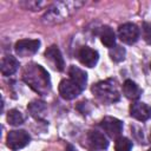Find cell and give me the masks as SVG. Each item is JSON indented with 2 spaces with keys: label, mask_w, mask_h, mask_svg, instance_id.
<instances>
[{
  "label": "cell",
  "mask_w": 151,
  "mask_h": 151,
  "mask_svg": "<svg viewBox=\"0 0 151 151\" xmlns=\"http://www.w3.org/2000/svg\"><path fill=\"white\" fill-rule=\"evenodd\" d=\"M29 139H31V137L26 131L13 130V131L8 132L7 138H6V144L11 150L17 151L19 149L25 147L29 143Z\"/></svg>",
  "instance_id": "3"
},
{
  "label": "cell",
  "mask_w": 151,
  "mask_h": 151,
  "mask_svg": "<svg viewBox=\"0 0 151 151\" xmlns=\"http://www.w3.org/2000/svg\"><path fill=\"white\" fill-rule=\"evenodd\" d=\"M118 37L123 42L127 45H132L139 38V28L131 22L123 24L118 28Z\"/></svg>",
  "instance_id": "4"
},
{
  "label": "cell",
  "mask_w": 151,
  "mask_h": 151,
  "mask_svg": "<svg viewBox=\"0 0 151 151\" xmlns=\"http://www.w3.org/2000/svg\"><path fill=\"white\" fill-rule=\"evenodd\" d=\"M100 126L111 138H117L123 130V123L113 117H105L100 122Z\"/></svg>",
  "instance_id": "6"
},
{
  "label": "cell",
  "mask_w": 151,
  "mask_h": 151,
  "mask_svg": "<svg viewBox=\"0 0 151 151\" xmlns=\"http://www.w3.org/2000/svg\"><path fill=\"white\" fill-rule=\"evenodd\" d=\"M125 53H126L125 48L122 47V46H114V47L110 48V58L116 63H119V61L124 60Z\"/></svg>",
  "instance_id": "19"
},
{
  "label": "cell",
  "mask_w": 151,
  "mask_h": 151,
  "mask_svg": "<svg viewBox=\"0 0 151 151\" xmlns=\"http://www.w3.org/2000/svg\"><path fill=\"white\" fill-rule=\"evenodd\" d=\"M142 32H143V39L145 40V42L151 45V24L144 22L142 26Z\"/></svg>",
  "instance_id": "20"
},
{
  "label": "cell",
  "mask_w": 151,
  "mask_h": 151,
  "mask_svg": "<svg viewBox=\"0 0 151 151\" xmlns=\"http://www.w3.org/2000/svg\"><path fill=\"white\" fill-rule=\"evenodd\" d=\"M18 67H19V63H18V60L14 57H12V55H5L1 59L0 70H1L2 76H5V77L12 76L13 73L17 72Z\"/></svg>",
  "instance_id": "12"
},
{
  "label": "cell",
  "mask_w": 151,
  "mask_h": 151,
  "mask_svg": "<svg viewBox=\"0 0 151 151\" xmlns=\"http://www.w3.org/2000/svg\"><path fill=\"white\" fill-rule=\"evenodd\" d=\"M24 120H25V118H24L22 113L18 110H11L7 113V122H8V124H11L13 126L21 125L24 123Z\"/></svg>",
  "instance_id": "17"
},
{
  "label": "cell",
  "mask_w": 151,
  "mask_h": 151,
  "mask_svg": "<svg viewBox=\"0 0 151 151\" xmlns=\"http://www.w3.org/2000/svg\"><path fill=\"white\" fill-rule=\"evenodd\" d=\"M78 59L83 65L87 67H93L98 63L99 54L96 50H92L88 46H83L78 51Z\"/></svg>",
  "instance_id": "8"
},
{
  "label": "cell",
  "mask_w": 151,
  "mask_h": 151,
  "mask_svg": "<svg viewBox=\"0 0 151 151\" xmlns=\"http://www.w3.org/2000/svg\"><path fill=\"white\" fill-rule=\"evenodd\" d=\"M45 57L46 59L51 63V65L53 66V68L58 70V71H63L65 63H64V58L59 51V48L55 45L50 46L46 51H45Z\"/></svg>",
  "instance_id": "9"
},
{
  "label": "cell",
  "mask_w": 151,
  "mask_h": 151,
  "mask_svg": "<svg viewBox=\"0 0 151 151\" xmlns=\"http://www.w3.org/2000/svg\"><path fill=\"white\" fill-rule=\"evenodd\" d=\"M92 93L103 103H114L118 101L120 98L119 91L117 88L116 81L112 79L103 80L92 86Z\"/></svg>",
  "instance_id": "2"
},
{
  "label": "cell",
  "mask_w": 151,
  "mask_h": 151,
  "mask_svg": "<svg viewBox=\"0 0 151 151\" xmlns=\"http://www.w3.org/2000/svg\"><path fill=\"white\" fill-rule=\"evenodd\" d=\"M150 68H151V65H150Z\"/></svg>",
  "instance_id": "23"
},
{
  "label": "cell",
  "mask_w": 151,
  "mask_h": 151,
  "mask_svg": "<svg viewBox=\"0 0 151 151\" xmlns=\"http://www.w3.org/2000/svg\"><path fill=\"white\" fill-rule=\"evenodd\" d=\"M132 149V142L127 139L126 137H119L117 138L114 143V150L116 151H131Z\"/></svg>",
  "instance_id": "18"
},
{
  "label": "cell",
  "mask_w": 151,
  "mask_h": 151,
  "mask_svg": "<svg viewBox=\"0 0 151 151\" xmlns=\"http://www.w3.org/2000/svg\"><path fill=\"white\" fill-rule=\"evenodd\" d=\"M149 151H151V150H149Z\"/></svg>",
  "instance_id": "24"
},
{
  "label": "cell",
  "mask_w": 151,
  "mask_h": 151,
  "mask_svg": "<svg viewBox=\"0 0 151 151\" xmlns=\"http://www.w3.org/2000/svg\"><path fill=\"white\" fill-rule=\"evenodd\" d=\"M29 113L32 117H34L35 119H44V117L46 116V104L41 100H33L32 103L28 104L27 106Z\"/></svg>",
  "instance_id": "15"
},
{
  "label": "cell",
  "mask_w": 151,
  "mask_h": 151,
  "mask_svg": "<svg viewBox=\"0 0 151 151\" xmlns=\"http://www.w3.org/2000/svg\"><path fill=\"white\" fill-rule=\"evenodd\" d=\"M68 74H70L71 80H72L74 84H77V85L81 88V91H83V90L85 88V86H86V83H87V74H86L83 70H80L79 67L73 66V65L70 67Z\"/></svg>",
  "instance_id": "13"
},
{
  "label": "cell",
  "mask_w": 151,
  "mask_h": 151,
  "mask_svg": "<svg viewBox=\"0 0 151 151\" xmlns=\"http://www.w3.org/2000/svg\"><path fill=\"white\" fill-rule=\"evenodd\" d=\"M123 93L125 94V97H126L127 99L136 100V99H138V98L140 97V93H142V92H140L139 86H138L134 81L127 79V80H125L124 84H123Z\"/></svg>",
  "instance_id": "14"
},
{
  "label": "cell",
  "mask_w": 151,
  "mask_h": 151,
  "mask_svg": "<svg viewBox=\"0 0 151 151\" xmlns=\"http://www.w3.org/2000/svg\"><path fill=\"white\" fill-rule=\"evenodd\" d=\"M65 151H77L72 145H67V147H66V150Z\"/></svg>",
  "instance_id": "21"
},
{
  "label": "cell",
  "mask_w": 151,
  "mask_h": 151,
  "mask_svg": "<svg viewBox=\"0 0 151 151\" xmlns=\"http://www.w3.org/2000/svg\"><path fill=\"white\" fill-rule=\"evenodd\" d=\"M80 92H81V88L77 84H74L71 79H64L59 84V93L66 100L74 99L80 94Z\"/></svg>",
  "instance_id": "7"
},
{
  "label": "cell",
  "mask_w": 151,
  "mask_h": 151,
  "mask_svg": "<svg viewBox=\"0 0 151 151\" xmlns=\"http://www.w3.org/2000/svg\"><path fill=\"white\" fill-rule=\"evenodd\" d=\"M87 140L91 147L94 150H105L109 146V142L106 137L98 131H90L87 134Z\"/></svg>",
  "instance_id": "11"
},
{
  "label": "cell",
  "mask_w": 151,
  "mask_h": 151,
  "mask_svg": "<svg viewBox=\"0 0 151 151\" xmlns=\"http://www.w3.org/2000/svg\"><path fill=\"white\" fill-rule=\"evenodd\" d=\"M24 81L37 93L47 94L51 90V79L47 71L38 64H28L22 71Z\"/></svg>",
  "instance_id": "1"
},
{
  "label": "cell",
  "mask_w": 151,
  "mask_h": 151,
  "mask_svg": "<svg viewBox=\"0 0 151 151\" xmlns=\"http://www.w3.org/2000/svg\"><path fill=\"white\" fill-rule=\"evenodd\" d=\"M100 41L109 48H112L116 46V34L113 32V29L110 26H103L100 28Z\"/></svg>",
  "instance_id": "16"
},
{
  "label": "cell",
  "mask_w": 151,
  "mask_h": 151,
  "mask_svg": "<svg viewBox=\"0 0 151 151\" xmlns=\"http://www.w3.org/2000/svg\"><path fill=\"white\" fill-rule=\"evenodd\" d=\"M150 140H151V133H150Z\"/></svg>",
  "instance_id": "22"
},
{
  "label": "cell",
  "mask_w": 151,
  "mask_h": 151,
  "mask_svg": "<svg viewBox=\"0 0 151 151\" xmlns=\"http://www.w3.org/2000/svg\"><path fill=\"white\" fill-rule=\"evenodd\" d=\"M130 114L139 122H145L151 117V107L145 103H133L130 106Z\"/></svg>",
  "instance_id": "10"
},
{
  "label": "cell",
  "mask_w": 151,
  "mask_h": 151,
  "mask_svg": "<svg viewBox=\"0 0 151 151\" xmlns=\"http://www.w3.org/2000/svg\"><path fill=\"white\" fill-rule=\"evenodd\" d=\"M40 47V41L39 40H28V39H24V40H19L17 41L14 50L15 53L20 57H29L33 55L38 52Z\"/></svg>",
  "instance_id": "5"
}]
</instances>
